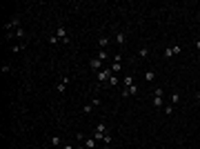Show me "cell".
I'll list each match as a JSON object with an SVG mask.
<instances>
[{"label":"cell","mask_w":200,"mask_h":149,"mask_svg":"<svg viewBox=\"0 0 200 149\" xmlns=\"http://www.w3.org/2000/svg\"><path fill=\"white\" fill-rule=\"evenodd\" d=\"M27 47V42H20V45H16V47H14V51L18 53V51H20V49H25Z\"/></svg>","instance_id":"cell-23"},{"label":"cell","mask_w":200,"mask_h":149,"mask_svg":"<svg viewBox=\"0 0 200 149\" xmlns=\"http://www.w3.org/2000/svg\"><path fill=\"white\" fill-rule=\"evenodd\" d=\"M111 145V134L107 131V134H104V138H102V147H109Z\"/></svg>","instance_id":"cell-18"},{"label":"cell","mask_w":200,"mask_h":149,"mask_svg":"<svg viewBox=\"0 0 200 149\" xmlns=\"http://www.w3.org/2000/svg\"><path fill=\"white\" fill-rule=\"evenodd\" d=\"M89 67H91L93 71H100V69H102V60L96 56V58H91V60H89Z\"/></svg>","instance_id":"cell-8"},{"label":"cell","mask_w":200,"mask_h":149,"mask_svg":"<svg viewBox=\"0 0 200 149\" xmlns=\"http://www.w3.org/2000/svg\"><path fill=\"white\" fill-rule=\"evenodd\" d=\"M122 69V53H116L113 56V62H111V71H113V76H118Z\"/></svg>","instance_id":"cell-3"},{"label":"cell","mask_w":200,"mask_h":149,"mask_svg":"<svg viewBox=\"0 0 200 149\" xmlns=\"http://www.w3.org/2000/svg\"><path fill=\"white\" fill-rule=\"evenodd\" d=\"M174 107H176V105H171V102H169V105H165V114L171 116V114H174Z\"/></svg>","instance_id":"cell-21"},{"label":"cell","mask_w":200,"mask_h":149,"mask_svg":"<svg viewBox=\"0 0 200 149\" xmlns=\"http://www.w3.org/2000/svg\"><path fill=\"white\" fill-rule=\"evenodd\" d=\"M122 85H125V89H129L131 85H136V78H133V76H125V78H122Z\"/></svg>","instance_id":"cell-12"},{"label":"cell","mask_w":200,"mask_h":149,"mask_svg":"<svg viewBox=\"0 0 200 149\" xmlns=\"http://www.w3.org/2000/svg\"><path fill=\"white\" fill-rule=\"evenodd\" d=\"M125 42H127V33H125V31H118V33H116V45H120V47H122Z\"/></svg>","instance_id":"cell-10"},{"label":"cell","mask_w":200,"mask_h":149,"mask_svg":"<svg viewBox=\"0 0 200 149\" xmlns=\"http://www.w3.org/2000/svg\"><path fill=\"white\" fill-rule=\"evenodd\" d=\"M18 25H20V18H18V16H14V18H11V20H9V22L5 25V29L9 31V36H11V33H14V31L18 29Z\"/></svg>","instance_id":"cell-6"},{"label":"cell","mask_w":200,"mask_h":149,"mask_svg":"<svg viewBox=\"0 0 200 149\" xmlns=\"http://www.w3.org/2000/svg\"><path fill=\"white\" fill-rule=\"evenodd\" d=\"M163 94H165L163 87H156V89H154V107H156V109L163 107Z\"/></svg>","instance_id":"cell-4"},{"label":"cell","mask_w":200,"mask_h":149,"mask_svg":"<svg viewBox=\"0 0 200 149\" xmlns=\"http://www.w3.org/2000/svg\"><path fill=\"white\" fill-rule=\"evenodd\" d=\"M111 76H113V71H111V67H102V69H100V71L96 73V80L100 82V85H107Z\"/></svg>","instance_id":"cell-1"},{"label":"cell","mask_w":200,"mask_h":149,"mask_svg":"<svg viewBox=\"0 0 200 149\" xmlns=\"http://www.w3.org/2000/svg\"><path fill=\"white\" fill-rule=\"evenodd\" d=\"M178 100H180V94H178V91H174V94L169 96V102H171V105H178Z\"/></svg>","instance_id":"cell-17"},{"label":"cell","mask_w":200,"mask_h":149,"mask_svg":"<svg viewBox=\"0 0 200 149\" xmlns=\"http://www.w3.org/2000/svg\"><path fill=\"white\" fill-rule=\"evenodd\" d=\"M91 109H93V105H91V102H89V105H84V107H82V114H89V111H91Z\"/></svg>","instance_id":"cell-24"},{"label":"cell","mask_w":200,"mask_h":149,"mask_svg":"<svg viewBox=\"0 0 200 149\" xmlns=\"http://www.w3.org/2000/svg\"><path fill=\"white\" fill-rule=\"evenodd\" d=\"M104 134H107V125H104V123H98V125H96V131H93L91 138H96V140H102Z\"/></svg>","instance_id":"cell-5"},{"label":"cell","mask_w":200,"mask_h":149,"mask_svg":"<svg viewBox=\"0 0 200 149\" xmlns=\"http://www.w3.org/2000/svg\"><path fill=\"white\" fill-rule=\"evenodd\" d=\"M69 76H62L60 78V82H58V85H56V89H58V94H65V91H67V85H69Z\"/></svg>","instance_id":"cell-7"},{"label":"cell","mask_w":200,"mask_h":149,"mask_svg":"<svg viewBox=\"0 0 200 149\" xmlns=\"http://www.w3.org/2000/svg\"><path fill=\"white\" fill-rule=\"evenodd\" d=\"M194 47H196V49L200 51V40H196V42H194Z\"/></svg>","instance_id":"cell-26"},{"label":"cell","mask_w":200,"mask_h":149,"mask_svg":"<svg viewBox=\"0 0 200 149\" xmlns=\"http://www.w3.org/2000/svg\"><path fill=\"white\" fill-rule=\"evenodd\" d=\"M56 38L60 40V45H69V31H67L62 25H58V31H56Z\"/></svg>","instance_id":"cell-2"},{"label":"cell","mask_w":200,"mask_h":149,"mask_svg":"<svg viewBox=\"0 0 200 149\" xmlns=\"http://www.w3.org/2000/svg\"><path fill=\"white\" fill-rule=\"evenodd\" d=\"M60 149H73V145H69V143H65V145H62Z\"/></svg>","instance_id":"cell-25"},{"label":"cell","mask_w":200,"mask_h":149,"mask_svg":"<svg viewBox=\"0 0 200 149\" xmlns=\"http://www.w3.org/2000/svg\"><path fill=\"white\" fill-rule=\"evenodd\" d=\"M147 56H149V49L147 47H140L138 49V58H147Z\"/></svg>","instance_id":"cell-19"},{"label":"cell","mask_w":200,"mask_h":149,"mask_svg":"<svg viewBox=\"0 0 200 149\" xmlns=\"http://www.w3.org/2000/svg\"><path fill=\"white\" fill-rule=\"evenodd\" d=\"M76 149H87V147H76Z\"/></svg>","instance_id":"cell-28"},{"label":"cell","mask_w":200,"mask_h":149,"mask_svg":"<svg viewBox=\"0 0 200 149\" xmlns=\"http://www.w3.org/2000/svg\"><path fill=\"white\" fill-rule=\"evenodd\" d=\"M118 82H120V78H116V76H111V78H109V82H107V85H109V87H116V85H118Z\"/></svg>","instance_id":"cell-20"},{"label":"cell","mask_w":200,"mask_h":149,"mask_svg":"<svg viewBox=\"0 0 200 149\" xmlns=\"http://www.w3.org/2000/svg\"><path fill=\"white\" fill-rule=\"evenodd\" d=\"M98 58H100L102 62H104V60H109V51H107V49H100V51H98Z\"/></svg>","instance_id":"cell-15"},{"label":"cell","mask_w":200,"mask_h":149,"mask_svg":"<svg viewBox=\"0 0 200 149\" xmlns=\"http://www.w3.org/2000/svg\"><path fill=\"white\" fill-rule=\"evenodd\" d=\"M196 100H198V102H200V91H198V94H196Z\"/></svg>","instance_id":"cell-27"},{"label":"cell","mask_w":200,"mask_h":149,"mask_svg":"<svg viewBox=\"0 0 200 149\" xmlns=\"http://www.w3.org/2000/svg\"><path fill=\"white\" fill-rule=\"evenodd\" d=\"M96 143H98L96 138H84V140H82V147H87V149H96V147H98Z\"/></svg>","instance_id":"cell-9"},{"label":"cell","mask_w":200,"mask_h":149,"mask_svg":"<svg viewBox=\"0 0 200 149\" xmlns=\"http://www.w3.org/2000/svg\"><path fill=\"white\" fill-rule=\"evenodd\" d=\"M145 80H147V82H154V80H156V71H151V69H149V71L145 73Z\"/></svg>","instance_id":"cell-16"},{"label":"cell","mask_w":200,"mask_h":149,"mask_svg":"<svg viewBox=\"0 0 200 149\" xmlns=\"http://www.w3.org/2000/svg\"><path fill=\"white\" fill-rule=\"evenodd\" d=\"M171 56H176V51H174V47H167L165 49V58H171Z\"/></svg>","instance_id":"cell-22"},{"label":"cell","mask_w":200,"mask_h":149,"mask_svg":"<svg viewBox=\"0 0 200 149\" xmlns=\"http://www.w3.org/2000/svg\"><path fill=\"white\" fill-rule=\"evenodd\" d=\"M111 40H109V36H100V38H98V47L100 49H107V45H109Z\"/></svg>","instance_id":"cell-11"},{"label":"cell","mask_w":200,"mask_h":149,"mask_svg":"<svg viewBox=\"0 0 200 149\" xmlns=\"http://www.w3.org/2000/svg\"><path fill=\"white\" fill-rule=\"evenodd\" d=\"M51 145H53V147H62L65 143H62V138H60V136H51Z\"/></svg>","instance_id":"cell-14"},{"label":"cell","mask_w":200,"mask_h":149,"mask_svg":"<svg viewBox=\"0 0 200 149\" xmlns=\"http://www.w3.org/2000/svg\"><path fill=\"white\" fill-rule=\"evenodd\" d=\"M14 36H18V38H25V36H27V31L22 29V27H18V29H16L11 36H9V38H14Z\"/></svg>","instance_id":"cell-13"}]
</instances>
